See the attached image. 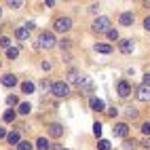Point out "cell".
Masks as SVG:
<instances>
[{
	"mask_svg": "<svg viewBox=\"0 0 150 150\" xmlns=\"http://www.w3.org/2000/svg\"><path fill=\"white\" fill-rule=\"evenodd\" d=\"M118 49H121V53H131L133 51V42L129 40V38H123V40L118 42Z\"/></svg>",
	"mask_w": 150,
	"mask_h": 150,
	"instance_id": "11",
	"label": "cell"
},
{
	"mask_svg": "<svg viewBox=\"0 0 150 150\" xmlns=\"http://www.w3.org/2000/svg\"><path fill=\"white\" fill-rule=\"evenodd\" d=\"M8 6H13V8H19V6H21V2H19V0H15V2H13V0H11V2H8Z\"/></svg>",
	"mask_w": 150,
	"mask_h": 150,
	"instance_id": "33",
	"label": "cell"
},
{
	"mask_svg": "<svg viewBox=\"0 0 150 150\" xmlns=\"http://www.w3.org/2000/svg\"><path fill=\"white\" fill-rule=\"evenodd\" d=\"M78 89H81V93H91L93 81H91L89 76H83V78H81V83H78Z\"/></svg>",
	"mask_w": 150,
	"mask_h": 150,
	"instance_id": "6",
	"label": "cell"
},
{
	"mask_svg": "<svg viewBox=\"0 0 150 150\" xmlns=\"http://www.w3.org/2000/svg\"><path fill=\"white\" fill-rule=\"evenodd\" d=\"M137 148V142H135V139L131 137V139H125V142H123V150H135Z\"/></svg>",
	"mask_w": 150,
	"mask_h": 150,
	"instance_id": "16",
	"label": "cell"
},
{
	"mask_svg": "<svg viewBox=\"0 0 150 150\" xmlns=\"http://www.w3.org/2000/svg\"><path fill=\"white\" fill-rule=\"evenodd\" d=\"M2 85H4V87H15V85H17V76L4 74V76H2Z\"/></svg>",
	"mask_w": 150,
	"mask_h": 150,
	"instance_id": "13",
	"label": "cell"
},
{
	"mask_svg": "<svg viewBox=\"0 0 150 150\" xmlns=\"http://www.w3.org/2000/svg\"><path fill=\"white\" fill-rule=\"evenodd\" d=\"M55 47V36L51 32H42L38 38V49H53Z\"/></svg>",
	"mask_w": 150,
	"mask_h": 150,
	"instance_id": "2",
	"label": "cell"
},
{
	"mask_svg": "<svg viewBox=\"0 0 150 150\" xmlns=\"http://www.w3.org/2000/svg\"><path fill=\"white\" fill-rule=\"evenodd\" d=\"M34 146L30 144V142H19V146H17V150H32Z\"/></svg>",
	"mask_w": 150,
	"mask_h": 150,
	"instance_id": "26",
	"label": "cell"
},
{
	"mask_svg": "<svg viewBox=\"0 0 150 150\" xmlns=\"http://www.w3.org/2000/svg\"><path fill=\"white\" fill-rule=\"evenodd\" d=\"M81 78H83V76L78 74L76 70H72V72H70V83H74V85H78V83H81Z\"/></svg>",
	"mask_w": 150,
	"mask_h": 150,
	"instance_id": "20",
	"label": "cell"
},
{
	"mask_svg": "<svg viewBox=\"0 0 150 150\" xmlns=\"http://www.w3.org/2000/svg\"><path fill=\"white\" fill-rule=\"evenodd\" d=\"M4 135H8V133L4 131V127H0V137H4Z\"/></svg>",
	"mask_w": 150,
	"mask_h": 150,
	"instance_id": "38",
	"label": "cell"
},
{
	"mask_svg": "<svg viewBox=\"0 0 150 150\" xmlns=\"http://www.w3.org/2000/svg\"><path fill=\"white\" fill-rule=\"evenodd\" d=\"M144 28H146V30H150V17H146V19H144Z\"/></svg>",
	"mask_w": 150,
	"mask_h": 150,
	"instance_id": "37",
	"label": "cell"
},
{
	"mask_svg": "<svg viewBox=\"0 0 150 150\" xmlns=\"http://www.w3.org/2000/svg\"><path fill=\"white\" fill-rule=\"evenodd\" d=\"M64 150H68V148H64Z\"/></svg>",
	"mask_w": 150,
	"mask_h": 150,
	"instance_id": "40",
	"label": "cell"
},
{
	"mask_svg": "<svg viewBox=\"0 0 150 150\" xmlns=\"http://www.w3.org/2000/svg\"><path fill=\"white\" fill-rule=\"evenodd\" d=\"M51 93H53L55 97H68L70 87H68V83H64V81H57V83L51 85Z\"/></svg>",
	"mask_w": 150,
	"mask_h": 150,
	"instance_id": "1",
	"label": "cell"
},
{
	"mask_svg": "<svg viewBox=\"0 0 150 150\" xmlns=\"http://www.w3.org/2000/svg\"><path fill=\"white\" fill-rule=\"evenodd\" d=\"M95 51H97V53H112V47L99 42V45H95Z\"/></svg>",
	"mask_w": 150,
	"mask_h": 150,
	"instance_id": "17",
	"label": "cell"
},
{
	"mask_svg": "<svg viewBox=\"0 0 150 150\" xmlns=\"http://www.w3.org/2000/svg\"><path fill=\"white\" fill-rule=\"evenodd\" d=\"M0 15H2V8H0Z\"/></svg>",
	"mask_w": 150,
	"mask_h": 150,
	"instance_id": "39",
	"label": "cell"
},
{
	"mask_svg": "<svg viewBox=\"0 0 150 150\" xmlns=\"http://www.w3.org/2000/svg\"><path fill=\"white\" fill-rule=\"evenodd\" d=\"M116 91H118V95H121V97H129V93H131V85H129L127 81H121V83H118V87H116Z\"/></svg>",
	"mask_w": 150,
	"mask_h": 150,
	"instance_id": "7",
	"label": "cell"
},
{
	"mask_svg": "<svg viewBox=\"0 0 150 150\" xmlns=\"http://www.w3.org/2000/svg\"><path fill=\"white\" fill-rule=\"evenodd\" d=\"M70 28H72V19H70V17H59L55 21V30H57V32H68Z\"/></svg>",
	"mask_w": 150,
	"mask_h": 150,
	"instance_id": "4",
	"label": "cell"
},
{
	"mask_svg": "<svg viewBox=\"0 0 150 150\" xmlns=\"http://www.w3.org/2000/svg\"><path fill=\"white\" fill-rule=\"evenodd\" d=\"M133 13H121V17H118V23H121V25H125V28H129V25H131L133 23Z\"/></svg>",
	"mask_w": 150,
	"mask_h": 150,
	"instance_id": "10",
	"label": "cell"
},
{
	"mask_svg": "<svg viewBox=\"0 0 150 150\" xmlns=\"http://www.w3.org/2000/svg\"><path fill=\"white\" fill-rule=\"evenodd\" d=\"M30 110H32V106H30L28 102H23V104H19V112H21V114H30Z\"/></svg>",
	"mask_w": 150,
	"mask_h": 150,
	"instance_id": "22",
	"label": "cell"
},
{
	"mask_svg": "<svg viewBox=\"0 0 150 150\" xmlns=\"http://www.w3.org/2000/svg\"><path fill=\"white\" fill-rule=\"evenodd\" d=\"M137 99L139 102H150V85L142 83L137 87Z\"/></svg>",
	"mask_w": 150,
	"mask_h": 150,
	"instance_id": "5",
	"label": "cell"
},
{
	"mask_svg": "<svg viewBox=\"0 0 150 150\" xmlns=\"http://www.w3.org/2000/svg\"><path fill=\"white\" fill-rule=\"evenodd\" d=\"M17 55H19V49H17V47H11V49L6 51V57H8V59H15Z\"/></svg>",
	"mask_w": 150,
	"mask_h": 150,
	"instance_id": "23",
	"label": "cell"
},
{
	"mask_svg": "<svg viewBox=\"0 0 150 150\" xmlns=\"http://www.w3.org/2000/svg\"><path fill=\"white\" fill-rule=\"evenodd\" d=\"M6 142H8V144H17V146H19V133H17V131H11V133L6 135Z\"/></svg>",
	"mask_w": 150,
	"mask_h": 150,
	"instance_id": "18",
	"label": "cell"
},
{
	"mask_svg": "<svg viewBox=\"0 0 150 150\" xmlns=\"http://www.w3.org/2000/svg\"><path fill=\"white\" fill-rule=\"evenodd\" d=\"M97 8H99V4H91V6H89V11H91V13H97Z\"/></svg>",
	"mask_w": 150,
	"mask_h": 150,
	"instance_id": "35",
	"label": "cell"
},
{
	"mask_svg": "<svg viewBox=\"0 0 150 150\" xmlns=\"http://www.w3.org/2000/svg\"><path fill=\"white\" fill-rule=\"evenodd\" d=\"M97 146H99V150H110V142H108V139H99Z\"/></svg>",
	"mask_w": 150,
	"mask_h": 150,
	"instance_id": "25",
	"label": "cell"
},
{
	"mask_svg": "<svg viewBox=\"0 0 150 150\" xmlns=\"http://www.w3.org/2000/svg\"><path fill=\"white\" fill-rule=\"evenodd\" d=\"M6 104L8 106H17V95H8L6 97Z\"/></svg>",
	"mask_w": 150,
	"mask_h": 150,
	"instance_id": "28",
	"label": "cell"
},
{
	"mask_svg": "<svg viewBox=\"0 0 150 150\" xmlns=\"http://www.w3.org/2000/svg\"><path fill=\"white\" fill-rule=\"evenodd\" d=\"M108 30H110V19L108 17H97L93 21V32L102 34V32H108Z\"/></svg>",
	"mask_w": 150,
	"mask_h": 150,
	"instance_id": "3",
	"label": "cell"
},
{
	"mask_svg": "<svg viewBox=\"0 0 150 150\" xmlns=\"http://www.w3.org/2000/svg\"><path fill=\"white\" fill-rule=\"evenodd\" d=\"M89 104H91V108L95 110V112H102V110L106 108V106H104V102H102L99 97H91V102H89Z\"/></svg>",
	"mask_w": 150,
	"mask_h": 150,
	"instance_id": "12",
	"label": "cell"
},
{
	"mask_svg": "<svg viewBox=\"0 0 150 150\" xmlns=\"http://www.w3.org/2000/svg\"><path fill=\"white\" fill-rule=\"evenodd\" d=\"M144 148H150V137H144V142H142Z\"/></svg>",
	"mask_w": 150,
	"mask_h": 150,
	"instance_id": "34",
	"label": "cell"
},
{
	"mask_svg": "<svg viewBox=\"0 0 150 150\" xmlns=\"http://www.w3.org/2000/svg\"><path fill=\"white\" fill-rule=\"evenodd\" d=\"M127 116H129V118H135V116H137V110H135V108H129V110H127Z\"/></svg>",
	"mask_w": 150,
	"mask_h": 150,
	"instance_id": "31",
	"label": "cell"
},
{
	"mask_svg": "<svg viewBox=\"0 0 150 150\" xmlns=\"http://www.w3.org/2000/svg\"><path fill=\"white\" fill-rule=\"evenodd\" d=\"M142 131L146 133V137H150V123H144L142 125Z\"/></svg>",
	"mask_w": 150,
	"mask_h": 150,
	"instance_id": "30",
	"label": "cell"
},
{
	"mask_svg": "<svg viewBox=\"0 0 150 150\" xmlns=\"http://www.w3.org/2000/svg\"><path fill=\"white\" fill-rule=\"evenodd\" d=\"M2 121H4V123H13V121H15V112H13V110H6L4 116H2Z\"/></svg>",
	"mask_w": 150,
	"mask_h": 150,
	"instance_id": "21",
	"label": "cell"
},
{
	"mask_svg": "<svg viewBox=\"0 0 150 150\" xmlns=\"http://www.w3.org/2000/svg\"><path fill=\"white\" fill-rule=\"evenodd\" d=\"M116 114H118L116 108H108V116H116Z\"/></svg>",
	"mask_w": 150,
	"mask_h": 150,
	"instance_id": "32",
	"label": "cell"
},
{
	"mask_svg": "<svg viewBox=\"0 0 150 150\" xmlns=\"http://www.w3.org/2000/svg\"><path fill=\"white\" fill-rule=\"evenodd\" d=\"M49 135H51V137H62L64 135V127L59 125V123L49 125Z\"/></svg>",
	"mask_w": 150,
	"mask_h": 150,
	"instance_id": "9",
	"label": "cell"
},
{
	"mask_svg": "<svg viewBox=\"0 0 150 150\" xmlns=\"http://www.w3.org/2000/svg\"><path fill=\"white\" fill-rule=\"evenodd\" d=\"M0 47H2V49H6V51H8V49H11V38L2 36V38H0Z\"/></svg>",
	"mask_w": 150,
	"mask_h": 150,
	"instance_id": "24",
	"label": "cell"
},
{
	"mask_svg": "<svg viewBox=\"0 0 150 150\" xmlns=\"http://www.w3.org/2000/svg\"><path fill=\"white\" fill-rule=\"evenodd\" d=\"M36 148H38V150H49V148H51V144H49L47 137H38V139H36Z\"/></svg>",
	"mask_w": 150,
	"mask_h": 150,
	"instance_id": "15",
	"label": "cell"
},
{
	"mask_svg": "<svg viewBox=\"0 0 150 150\" xmlns=\"http://www.w3.org/2000/svg\"><path fill=\"white\" fill-rule=\"evenodd\" d=\"M21 91L28 93V95L34 93V83H30V81H28V83H21Z\"/></svg>",
	"mask_w": 150,
	"mask_h": 150,
	"instance_id": "19",
	"label": "cell"
},
{
	"mask_svg": "<svg viewBox=\"0 0 150 150\" xmlns=\"http://www.w3.org/2000/svg\"><path fill=\"white\" fill-rule=\"evenodd\" d=\"M42 70H47V72H49V70H51V64H49V62H42Z\"/></svg>",
	"mask_w": 150,
	"mask_h": 150,
	"instance_id": "36",
	"label": "cell"
},
{
	"mask_svg": "<svg viewBox=\"0 0 150 150\" xmlns=\"http://www.w3.org/2000/svg\"><path fill=\"white\" fill-rule=\"evenodd\" d=\"M112 131H114V135H116V137H127L129 127H127V123H118V125H114V127H112Z\"/></svg>",
	"mask_w": 150,
	"mask_h": 150,
	"instance_id": "8",
	"label": "cell"
},
{
	"mask_svg": "<svg viewBox=\"0 0 150 150\" xmlns=\"http://www.w3.org/2000/svg\"><path fill=\"white\" fill-rule=\"evenodd\" d=\"M93 133H95L97 137L102 135V123H95V125H93Z\"/></svg>",
	"mask_w": 150,
	"mask_h": 150,
	"instance_id": "29",
	"label": "cell"
},
{
	"mask_svg": "<svg viewBox=\"0 0 150 150\" xmlns=\"http://www.w3.org/2000/svg\"><path fill=\"white\" fill-rule=\"evenodd\" d=\"M15 36H17V40H28V38H30V30L28 28H17Z\"/></svg>",
	"mask_w": 150,
	"mask_h": 150,
	"instance_id": "14",
	"label": "cell"
},
{
	"mask_svg": "<svg viewBox=\"0 0 150 150\" xmlns=\"http://www.w3.org/2000/svg\"><path fill=\"white\" fill-rule=\"evenodd\" d=\"M108 38H110V40H118V32L110 28V30H108Z\"/></svg>",
	"mask_w": 150,
	"mask_h": 150,
	"instance_id": "27",
	"label": "cell"
}]
</instances>
